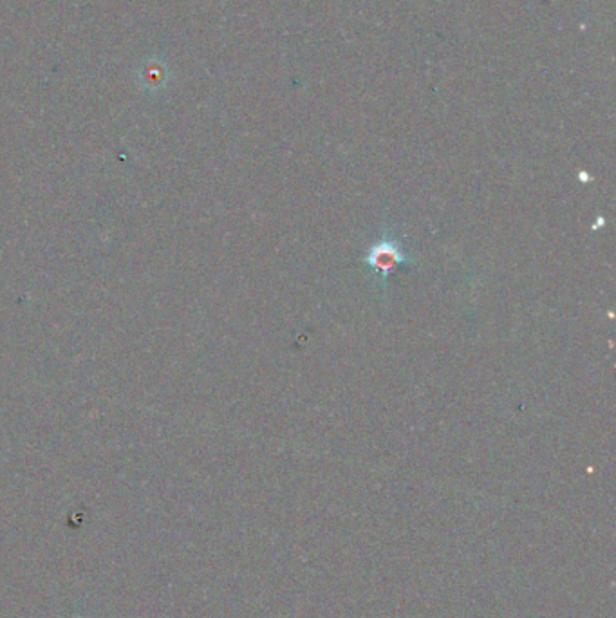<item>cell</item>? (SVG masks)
<instances>
[{
	"label": "cell",
	"mask_w": 616,
	"mask_h": 618,
	"mask_svg": "<svg viewBox=\"0 0 616 618\" xmlns=\"http://www.w3.org/2000/svg\"><path fill=\"white\" fill-rule=\"evenodd\" d=\"M73 618H84V617H73Z\"/></svg>",
	"instance_id": "obj_2"
},
{
	"label": "cell",
	"mask_w": 616,
	"mask_h": 618,
	"mask_svg": "<svg viewBox=\"0 0 616 618\" xmlns=\"http://www.w3.org/2000/svg\"><path fill=\"white\" fill-rule=\"evenodd\" d=\"M367 270H371L374 275V281L380 288V293L387 288V281L391 277L392 273L396 272L398 268L407 266V268H414L416 266V259L412 257L411 253L407 252L405 244L398 235L392 234L391 230H383V234L374 241L367 252H365L364 259Z\"/></svg>",
	"instance_id": "obj_1"
}]
</instances>
